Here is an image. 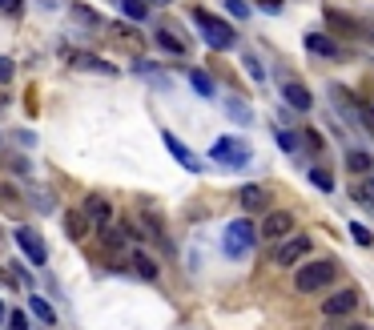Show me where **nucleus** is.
I'll list each match as a JSON object with an SVG mask.
<instances>
[{
	"mask_svg": "<svg viewBox=\"0 0 374 330\" xmlns=\"http://www.w3.org/2000/svg\"><path fill=\"white\" fill-rule=\"evenodd\" d=\"M194 24L201 29V41H206L210 49H233V41H238V33L229 29L226 20L206 13V8H194Z\"/></svg>",
	"mask_w": 374,
	"mask_h": 330,
	"instance_id": "1",
	"label": "nucleus"
},
{
	"mask_svg": "<svg viewBox=\"0 0 374 330\" xmlns=\"http://www.w3.org/2000/svg\"><path fill=\"white\" fill-rule=\"evenodd\" d=\"M334 282V262H306L298 266V274H294V290L298 294H314V290H322Z\"/></svg>",
	"mask_w": 374,
	"mask_h": 330,
	"instance_id": "2",
	"label": "nucleus"
},
{
	"mask_svg": "<svg viewBox=\"0 0 374 330\" xmlns=\"http://www.w3.org/2000/svg\"><path fill=\"white\" fill-rule=\"evenodd\" d=\"M210 157L217 165H226V169H245L250 165V145L242 137H222V141H213Z\"/></svg>",
	"mask_w": 374,
	"mask_h": 330,
	"instance_id": "3",
	"label": "nucleus"
},
{
	"mask_svg": "<svg viewBox=\"0 0 374 330\" xmlns=\"http://www.w3.org/2000/svg\"><path fill=\"white\" fill-rule=\"evenodd\" d=\"M250 250H254V226H250L245 217L229 222L226 226V254L229 258H242V254H250Z\"/></svg>",
	"mask_w": 374,
	"mask_h": 330,
	"instance_id": "4",
	"label": "nucleus"
},
{
	"mask_svg": "<svg viewBox=\"0 0 374 330\" xmlns=\"http://www.w3.org/2000/svg\"><path fill=\"white\" fill-rule=\"evenodd\" d=\"M13 238H17V246L24 250V258H29V262L45 266V258H49V250H45V242L36 238V230H29V226H17V234H13Z\"/></svg>",
	"mask_w": 374,
	"mask_h": 330,
	"instance_id": "5",
	"label": "nucleus"
},
{
	"mask_svg": "<svg viewBox=\"0 0 374 330\" xmlns=\"http://www.w3.org/2000/svg\"><path fill=\"white\" fill-rule=\"evenodd\" d=\"M358 310V290H338L322 302V314L326 318H346V314Z\"/></svg>",
	"mask_w": 374,
	"mask_h": 330,
	"instance_id": "6",
	"label": "nucleus"
},
{
	"mask_svg": "<svg viewBox=\"0 0 374 330\" xmlns=\"http://www.w3.org/2000/svg\"><path fill=\"white\" fill-rule=\"evenodd\" d=\"M294 230V214L290 210H274V214H266V222H261V238L266 242H274V238H282V234Z\"/></svg>",
	"mask_w": 374,
	"mask_h": 330,
	"instance_id": "7",
	"label": "nucleus"
},
{
	"mask_svg": "<svg viewBox=\"0 0 374 330\" xmlns=\"http://www.w3.org/2000/svg\"><path fill=\"white\" fill-rule=\"evenodd\" d=\"M302 254H310V238H290L274 250V266H298Z\"/></svg>",
	"mask_w": 374,
	"mask_h": 330,
	"instance_id": "8",
	"label": "nucleus"
},
{
	"mask_svg": "<svg viewBox=\"0 0 374 330\" xmlns=\"http://www.w3.org/2000/svg\"><path fill=\"white\" fill-rule=\"evenodd\" d=\"M69 65L85 69V73H101V77H113V73H117L109 61H101L97 52H69Z\"/></svg>",
	"mask_w": 374,
	"mask_h": 330,
	"instance_id": "9",
	"label": "nucleus"
},
{
	"mask_svg": "<svg viewBox=\"0 0 374 330\" xmlns=\"http://www.w3.org/2000/svg\"><path fill=\"white\" fill-rule=\"evenodd\" d=\"M161 141H165V149H169V153L178 157L181 169H189V173H197V169H201V162H197V157H194V153H189L185 145H181V137H173V133L165 129V133H161Z\"/></svg>",
	"mask_w": 374,
	"mask_h": 330,
	"instance_id": "10",
	"label": "nucleus"
},
{
	"mask_svg": "<svg viewBox=\"0 0 374 330\" xmlns=\"http://www.w3.org/2000/svg\"><path fill=\"white\" fill-rule=\"evenodd\" d=\"M153 41H157V45H161L165 52H173V57H185V52H189V41H185L181 33H173L169 24H161V29L153 33Z\"/></svg>",
	"mask_w": 374,
	"mask_h": 330,
	"instance_id": "11",
	"label": "nucleus"
},
{
	"mask_svg": "<svg viewBox=\"0 0 374 330\" xmlns=\"http://www.w3.org/2000/svg\"><path fill=\"white\" fill-rule=\"evenodd\" d=\"M238 201H242V210L258 214V210L270 206V189H261V185H242V189H238Z\"/></svg>",
	"mask_w": 374,
	"mask_h": 330,
	"instance_id": "12",
	"label": "nucleus"
},
{
	"mask_svg": "<svg viewBox=\"0 0 374 330\" xmlns=\"http://www.w3.org/2000/svg\"><path fill=\"white\" fill-rule=\"evenodd\" d=\"M69 17H73V24H81V29H109L105 17H101L97 8H89V4H69Z\"/></svg>",
	"mask_w": 374,
	"mask_h": 330,
	"instance_id": "13",
	"label": "nucleus"
},
{
	"mask_svg": "<svg viewBox=\"0 0 374 330\" xmlns=\"http://www.w3.org/2000/svg\"><path fill=\"white\" fill-rule=\"evenodd\" d=\"M85 217H89V222H109V217H113V206H109V198H101V194H89V198H85V210H81Z\"/></svg>",
	"mask_w": 374,
	"mask_h": 330,
	"instance_id": "14",
	"label": "nucleus"
},
{
	"mask_svg": "<svg viewBox=\"0 0 374 330\" xmlns=\"http://www.w3.org/2000/svg\"><path fill=\"white\" fill-rule=\"evenodd\" d=\"M282 93H286V101H290L294 109H302V113L314 105V97L306 93V85H298V81H286V85H282Z\"/></svg>",
	"mask_w": 374,
	"mask_h": 330,
	"instance_id": "15",
	"label": "nucleus"
},
{
	"mask_svg": "<svg viewBox=\"0 0 374 330\" xmlns=\"http://www.w3.org/2000/svg\"><path fill=\"white\" fill-rule=\"evenodd\" d=\"M306 49L314 52V57H326V61H330V57H338V45H334L330 36H322V33H310L306 36Z\"/></svg>",
	"mask_w": 374,
	"mask_h": 330,
	"instance_id": "16",
	"label": "nucleus"
},
{
	"mask_svg": "<svg viewBox=\"0 0 374 330\" xmlns=\"http://www.w3.org/2000/svg\"><path fill=\"white\" fill-rule=\"evenodd\" d=\"M189 85H194V89H197V93H201L206 101L217 97V89H213V77H210V73H201V69H194V73H189Z\"/></svg>",
	"mask_w": 374,
	"mask_h": 330,
	"instance_id": "17",
	"label": "nucleus"
},
{
	"mask_svg": "<svg viewBox=\"0 0 374 330\" xmlns=\"http://www.w3.org/2000/svg\"><path fill=\"white\" fill-rule=\"evenodd\" d=\"M29 310H33L36 318L45 322V327H52V322H57V310H52V306H49V302H45L41 294H33V298H29Z\"/></svg>",
	"mask_w": 374,
	"mask_h": 330,
	"instance_id": "18",
	"label": "nucleus"
},
{
	"mask_svg": "<svg viewBox=\"0 0 374 330\" xmlns=\"http://www.w3.org/2000/svg\"><path fill=\"white\" fill-rule=\"evenodd\" d=\"M326 24H338V29H346V33H362V24H358L354 17L338 13V8H326Z\"/></svg>",
	"mask_w": 374,
	"mask_h": 330,
	"instance_id": "19",
	"label": "nucleus"
},
{
	"mask_svg": "<svg viewBox=\"0 0 374 330\" xmlns=\"http://www.w3.org/2000/svg\"><path fill=\"white\" fill-rule=\"evenodd\" d=\"M117 4H121V13H125L129 20H145L149 17V4H145V0H117Z\"/></svg>",
	"mask_w": 374,
	"mask_h": 330,
	"instance_id": "20",
	"label": "nucleus"
},
{
	"mask_svg": "<svg viewBox=\"0 0 374 330\" xmlns=\"http://www.w3.org/2000/svg\"><path fill=\"white\" fill-rule=\"evenodd\" d=\"M85 230H89V217H85V214H69L65 217V234L73 238V242H77V238H85Z\"/></svg>",
	"mask_w": 374,
	"mask_h": 330,
	"instance_id": "21",
	"label": "nucleus"
},
{
	"mask_svg": "<svg viewBox=\"0 0 374 330\" xmlns=\"http://www.w3.org/2000/svg\"><path fill=\"white\" fill-rule=\"evenodd\" d=\"M129 254H133V270H137L141 278H157V266L149 262V258L141 254V250H129Z\"/></svg>",
	"mask_w": 374,
	"mask_h": 330,
	"instance_id": "22",
	"label": "nucleus"
},
{
	"mask_svg": "<svg viewBox=\"0 0 374 330\" xmlns=\"http://www.w3.org/2000/svg\"><path fill=\"white\" fill-rule=\"evenodd\" d=\"M226 113H229V117H238L242 125H250V117H254V113H250V105H245L242 97H229V101H226Z\"/></svg>",
	"mask_w": 374,
	"mask_h": 330,
	"instance_id": "23",
	"label": "nucleus"
},
{
	"mask_svg": "<svg viewBox=\"0 0 374 330\" xmlns=\"http://www.w3.org/2000/svg\"><path fill=\"white\" fill-rule=\"evenodd\" d=\"M354 201H358V206H366V210H374V178L354 185Z\"/></svg>",
	"mask_w": 374,
	"mask_h": 330,
	"instance_id": "24",
	"label": "nucleus"
},
{
	"mask_svg": "<svg viewBox=\"0 0 374 330\" xmlns=\"http://www.w3.org/2000/svg\"><path fill=\"white\" fill-rule=\"evenodd\" d=\"M358 125L366 133H374V105H366V101H358Z\"/></svg>",
	"mask_w": 374,
	"mask_h": 330,
	"instance_id": "25",
	"label": "nucleus"
},
{
	"mask_svg": "<svg viewBox=\"0 0 374 330\" xmlns=\"http://www.w3.org/2000/svg\"><path fill=\"white\" fill-rule=\"evenodd\" d=\"M310 182L330 194V189H334V173H326V169H310Z\"/></svg>",
	"mask_w": 374,
	"mask_h": 330,
	"instance_id": "26",
	"label": "nucleus"
},
{
	"mask_svg": "<svg viewBox=\"0 0 374 330\" xmlns=\"http://www.w3.org/2000/svg\"><path fill=\"white\" fill-rule=\"evenodd\" d=\"M350 238H354L358 246H371V242H374V234L366 230V226H362V222H354V226H350Z\"/></svg>",
	"mask_w": 374,
	"mask_h": 330,
	"instance_id": "27",
	"label": "nucleus"
},
{
	"mask_svg": "<svg viewBox=\"0 0 374 330\" xmlns=\"http://www.w3.org/2000/svg\"><path fill=\"white\" fill-rule=\"evenodd\" d=\"M226 8H229V17H238V20L250 17V4L245 0H226Z\"/></svg>",
	"mask_w": 374,
	"mask_h": 330,
	"instance_id": "28",
	"label": "nucleus"
},
{
	"mask_svg": "<svg viewBox=\"0 0 374 330\" xmlns=\"http://www.w3.org/2000/svg\"><path fill=\"white\" fill-rule=\"evenodd\" d=\"M350 169H354V173H366V169H371V157H366V153H350Z\"/></svg>",
	"mask_w": 374,
	"mask_h": 330,
	"instance_id": "29",
	"label": "nucleus"
},
{
	"mask_svg": "<svg viewBox=\"0 0 374 330\" xmlns=\"http://www.w3.org/2000/svg\"><path fill=\"white\" fill-rule=\"evenodd\" d=\"M245 69H250V77H254V81H266V73H261V61H258V57H245Z\"/></svg>",
	"mask_w": 374,
	"mask_h": 330,
	"instance_id": "30",
	"label": "nucleus"
},
{
	"mask_svg": "<svg viewBox=\"0 0 374 330\" xmlns=\"http://www.w3.org/2000/svg\"><path fill=\"white\" fill-rule=\"evenodd\" d=\"M20 8H24V0H0V13H8V17H20Z\"/></svg>",
	"mask_w": 374,
	"mask_h": 330,
	"instance_id": "31",
	"label": "nucleus"
},
{
	"mask_svg": "<svg viewBox=\"0 0 374 330\" xmlns=\"http://www.w3.org/2000/svg\"><path fill=\"white\" fill-rule=\"evenodd\" d=\"M13 73H17V69H13V61H8V57H0V85L13 81Z\"/></svg>",
	"mask_w": 374,
	"mask_h": 330,
	"instance_id": "32",
	"label": "nucleus"
},
{
	"mask_svg": "<svg viewBox=\"0 0 374 330\" xmlns=\"http://www.w3.org/2000/svg\"><path fill=\"white\" fill-rule=\"evenodd\" d=\"M4 322H8L13 330H29V314H8Z\"/></svg>",
	"mask_w": 374,
	"mask_h": 330,
	"instance_id": "33",
	"label": "nucleus"
},
{
	"mask_svg": "<svg viewBox=\"0 0 374 330\" xmlns=\"http://www.w3.org/2000/svg\"><path fill=\"white\" fill-rule=\"evenodd\" d=\"M278 141H282V149H286V153H298V141H294L290 133H278Z\"/></svg>",
	"mask_w": 374,
	"mask_h": 330,
	"instance_id": "34",
	"label": "nucleus"
},
{
	"mask_svg": "<svg viewBox=\"0 0 374 330\" xmlns=\"http://www.w3.org/2000/svg\"><path fill=\"white\" fill-rule=\"evenodd\" d=\"M261 8H266V13H278V8H282V0H258Z\"/></svg>",
	"mask_w": 374,
	"mask_h": 330,
	"instance_id": "35",
	"label": "nucleus"
},
{
	"mask_svg": "<svg viewBox=\"0 0 374 330\" xmlns=\"http://www.w3.org/2000/svg\"><path fill=\"white\" fill-rule=\"evenodd\" d=\"M41 4H45V8H61V0H41Z\"/></svg>",
	"mask_w": 374,
	"mask_h": 330,
	"instance_id": "36",
	"label": "nucleus"
},
{
	"mask_svg": "<svg viewBox=\"0 0 374 330\" xmlns=\"http://www.w3.org/2000/svg\"><path fill=\"white\" fill-rule=\"evenodd\" d=\"M4 318H8V310H4V302H0V322H4Z\"/></svg>",
	"mask_w": 374,
	"mask_h": 330,
	"instance_id": "37",
	"label": "nucleus"
},
{
	"mask_svg": "<svg viewBox=\"0 0 374 330\" xmlns=\"http://www.w3.org/2000/svg\"><path fill=\"white\" fill-rule=\"evenodd\" d=\"M153 4H169V0H153Z\"/></svg>",
	"mask_w": 374,
	"mask_h": 330,
	"instance_id": "38",
	"label": "nucleus"
},
{
	"mask_svg": "<svg viewBox=\"0 0 374 330\" xmlns=\"http://www.w3.org/2000/svg\"><path fill=\"white\" fill-rule=\"evenodd\" d=\"M350 330H366V327H350Z\"/></svg>",
	"mask_w": 374,
	"mask_h": 330,
	"instance_id": "39",
	"label": "nucleus"
},
{
	"mask_svg": "<svg viewBox=\"0 0 374 330\" xmlns=\"http://www.w3.org/2000/svg\"><path fill=\"white\" fill-rule=\"evenodd\" d=\"M371 41H374V29H371Z\"/></svg>",
	"mask_w": 374,
	"mask_h": 330,
	"instance_id": "40",
	"label": "nucleus"
}]
</instances>
